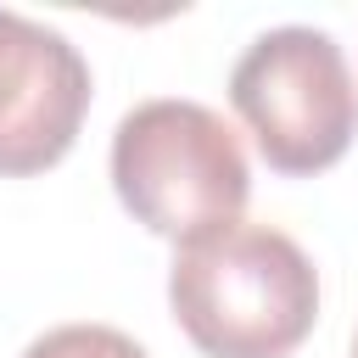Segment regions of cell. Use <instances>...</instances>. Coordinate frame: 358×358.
<instances>
[{
    "instance_id": "7a4b0ae2",
    "label": "cell",
    "mask_w": 358,
    "mask_h": 358,
    "mask_svg": "<svg viewBox=\"0 0 358 358\" xmlns=\"http://www.w3.org/2000/svg\"><path fill=\"white\" fill-rule=\"evenodd\" d=\"M112 190L151 235L185 246L241 224L252 201V168L241 134L201 101L157 95L112 129Z\"/></svg>"
},
{
    "instance_id": "8992f818",
    "label": "cell",
    "mask_w": 358,
    "mask_h": 358,
    "mask_svg": "<svg viewBox=\"0 0 358 358\" xmlns=\"http://www.w3.org/2000/svg\"><path fill=\"white\" fill-rule=\"evenodd\" d=\"M352 358H358V336H352Z\"/></svg>"
},
{
    "instance_id": "3957f363",
    "label": "cell",
    "mask_w": 358,
    "mask_h": 358,
    "mask_svg": "<svg viewBox=\"0 0 358 358\" xmlns=\"http://www.w3.org/2000/svg\"><path fill=\"white\" fill-rule=\"evenodd\" d=\"M229 106L285 179L336 168L358 134V84L336 34L285 22L257 34L229 67Z\"/></svg>"
},
{
    "instance_id": "277c9868",
    "label": "cell",
    "mask_w": 358,
    "mask_h": 358,
    "mask_svg": "<svg viewBox=\"0 0 358 358\" xmlns=\"http://www.w3.org/2000/svg\"><path fill=\"white\" fill-rule=\"evenodd\" d=\"M90 95V62L67 34L0 11V179L56 168L84 129Z\"/></svg>"
},
{
    "instance_id": "5b68a950",
    "label": "cell",
    "mask_w": 358,
    "mask_h": 358,
    "mask_svg": "<svg viewBox=\"0 0 358 358\" xmlns=\"http://www.w3.org/2000/svg\"><path fill=\"white\" fill-rule=\"evenodd\" d=\"M22 358H151L134 336L112 324H56L22 347Z\"/></svg>"
},
{
    "instance_id": "6da1fadb",
    "label": "cell",
    "mask_w": 358,
    "mask_h": 358,
    "mask_svg": "<svg viewBox=\"0 0 358 358\" xmlns=\"http://www.w3.org/2000/svg\"><path fill=\"white\" fill-rule=\"evenodd\" d=\"M168 308L201 358H291L319 319V268L285 229L241 218L173 252Z\"/></svg>"
}]
</instances>
